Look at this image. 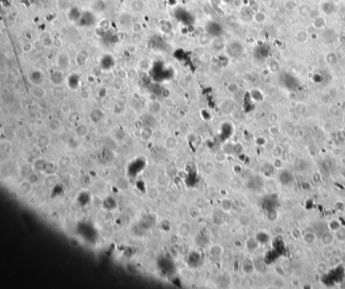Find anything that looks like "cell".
<instances>
[{
  "label": "cell",
  "mask_w": 345,
  "mask_h": 289,
  "mask_svg": "<svg viewBox=\"0 0 345 289\" xmlns=\"http://www.w3.org/2000/svg\"><path fill=\"white\" fill-rule=\"evenodd\" d=\"M104 114L103 112L100 109H94L92 110L89 115V118L91 122L93 123H97L100 122L101 119L103 118Z\"/></svg>",
  "instance_id": "1"
},
{
  "label": "cell",
  "mask_w": 345,
  "mask_h": 289,
  "mask_svg": "<svg viewBox=\"0 0 345 289\" xmlns=\"http://www.w3.org/2000/svg\"><path fill=\"white\" fill-rule=\"evenodd\" d=\"M145 4L143 0H134L131 3V10L136 13L141 12Z\"/></svg>",
  "instance_id": "2"
},
{
  "label": "cell",
  "mask_w": 345,
  "mask_h": 289,
  "mask_svg": "<svg viewBox=\"0 0 345 289\" xmlns=\"http://www.w3.org/2000/svg\"><path fill=\"white\" fill-rule=\"evenodd\" d=\"M177 140L174 136H169L165 141V146L167 150H172L177 147Z\"/></svg>",
  "instance_id": "3"
},
{
  "label": "cell",
  "mask_w": 345,
  "mask_h": 289,
  "mask_svg": "<svg viewBox=\"0 0 345 289\" xmlns=\"http://www.w3.org/2000/svg\"><path fill=\"white\" fill-rule=\"evenodd\" d=\"M48 128L51 131L57 132L62 128V122L58 119L54 118V119H52L49 121L48 123Z\"/></svg>",
  "instance_id": "4"
},
{
  "label": "cell",
  "mask_w": 345,
  "mask_h": 289,
  "mask_svg": "<svg viewBox=\"0 0 345 289\" xmlns=\"http://www.w3.org/2000/svg\"><path fill=\"white\" fill-rule=\"evenodd\" d=\"M31 93L35 97L39 99L43 98L46 95L45 90L40 86L33 87L31 89Z\"/></svg>",
  "instance_id": "5"
},
{
  "label": "cell",
  "mask_w": 345,
  "mask_h": 289,
  "mask_svg": "<svg viewBox=\"0 0 345 289\" xmlns=\"http://www.w3.org/2000/svg\"><path fill=\"white\" fill-rule=\"evenodd\" d=\"M198 43L200 44L201 46H206L207 45L210 43L211 41V37L210 35L206 34V33H202L201 34L199 37H198Z\"/></svg>",
  "instance_id": "6"
},
{
  "label": "cell",
  "mask_w": 345,
  "mask_h": 289,
  "mask_svg": "<svg viewBox=\"0 0 345 289\" xmlns=\"http://www.w3.org/2000/svg\"><path fill=\"white\" fill-rule=\"evenodd\" d=\"M161 105H160V104L158 103V102H157V101H154V102H151L150 104H149V107H148L149 111H150V113H153V114L158 113L161 111Z\"/></svg>",
  "instance_id": "7"
},
{
  "label": "cell",
  "mask_w": 345,
  "mask_h": 289,
  "mask_svg": "<svg viewBox=\"0 0 345 289\" xmlns=\"http://www.w3.org/2000/svg\"><path fill=\"white\" fill-rule=\"evenodd\" d=\"M266 20V16L264 12L258 11L256 12L254 16H253V20H254L256 23L261 24L264 23Z\"/></svg>",
  "instance_id": "8"
},
{
  "label": "cell",
  "mask_w": 345,
  "mask_h": 289,
  "mask_svg": "<svg viewBox=\"0 0 345 289\" xmlns=\"http://www.w3.org/2000/svg\"><path fill=\"white\" fill-rule=\"evenodd\" d=\"M76 134L78 135V136L84 137L85 136H86L87 135L88 132V128L86 125L80 124L78 127L76 128Z\"/></svg>",
  "instance_id": "9"
},
{
  "label": "cell",
  "mask_w": 345,
  "mask_h": 289,
  "mask_svg": "<svg viewBox=\"0 0 345 289\" xmlns=\"http://www.w3.org/2000/svg\"><path fill=\"white\" fill-rule=\"evenodd\" d=\"M322 243L325 245H328L332 243L333 236L328 233H325L322 235L321 238Z\"/></svg>",
  "instance_id": "10"
},
{
  "label": "cell",
  "mask_w": 345,
  "mask_h": 289,
  "mask_svg": "<svg viewBox=\"0 0 345 289\" xmlns=\"http://www.w3.org/2000/svg\"><path fill=\"white\" fill-rule=\"evenodd\" d=\"M303 240L307 244H312L316 240V236L312 233L308 232L303 236Z\"/></svg>",
  "instance_id": "11"
},
{
  "label": "cell",
  "mask_w": 345,
  "mask_h": 289,
  "mask_svg": "<svg viewBox=\"0 0 345 289\" xmlns=\"http://www.w3.org/2000/svg\"><path fill=\"white\" fill-rule=\"evenodd\" d=\"M142 41V35L139 32H134L131 36V42L134 45H137L141 43Z\"/></svg>",
  "instance_id": "12"
},
{
  "label": "cell",
  "mask_w": 345,
  "mask_h": 289,
  "mask_svg": "<svg viewBox=\"0 0 345 289\" xmlns=\"http://www.w3.org/2000/svg\"><path fill=\"white\" fill-rule=\"evenodd\" d=\"M38 142L41 146H45L49 143V137L45 134L41 135L38 137Z\"/></svg>",
  "instance_id": "13"
},
{
  "label": "cell",
  "mask_w": 345,
  "mask_h": 289,
  "mask_svg": "<svg viewBox=\"0 0 345 289\" xmlns=\"http://www.w3.org/2000/svg\"><path fill=\"white\" fill-rule=\"evenodd\" d=\"M336 237L338 240L344 241L345 240V229L344 228H340L336 231Z\"/></svg>",
  "instance_id": "14"
},
{
  "label": "cell",
  "mask_w": 345,
  "mask_h": 289,
  "mask_svg": "<svg viewBox=\"0 0 345 289\" xmlns=\"http://www.w3.org/2000/svg\"><path fill=\"white\" fill-rule=\"evenodd\" d=\"M90 93L88 91L86 90H82V91L80 92V97L82 99V100L83 101H86L88 100V99L90 98Z\"/></svg>",
  "instance_id": "15"
},
{
  "label": "cell",
  "mask_w": 345,
  "mask_h": 289,
  "mask_svg": "<svg viewBox=\"0 0 345 289\" xmlns=\"http://www.w3.org/2000/svg\"><path fill=\"white\" fill-rule=\"evenodd\" d=\"M33 46L32 45V43H24L23 47H22V49H23V51L24 52V53H29L32 51Z\"/></svg>",
  "instance_id": "16"
},
{
  "label": "cell",
  "mask_w": 345,
  "mask_h": 289,
  "mask_svg": "<svg viewBox=\"0 0 345 289\" xmlns=\"http://www.w3.org/2000/svg\"><path fill=\"white\" fill-rule=\"evenodd\" d=\"M227 89H228V91L231 93H235L236 92L238 91L239 87H238V86H237V84L233 83V84H231L228 85Z\"/></svg>",
  "instance_id": "17"
},
{
  "label": "cell",
  "mask_w": 345,
  "mask_h": 289,
  "mask_svg": "<svg viewBox=\"0 0 345 289\" xmlns=\"http://www.w3.org/2000/svg\"><path fill=\"white\" fill-rule=\"evenodd\" d=\"M330 227L331 229H332L333 230H338L340 228V224L338 221H334L330 222Z\"/></svg>",
  "instance_id": "18"
},
{
  "label": "cell",
  "mask_w": 345,
  "mask_h": 289,
  "mask_svg": "<svg viewBox=\"0 0 345 289\" xmlns=\"http://www.w3.org/2000/svg\"><path fill=\"white\" fill-rule=\"evenodd\" d=\"M61 110L62 112L64 114H70L71 113V108L68 105V104H63L62 107H61Z\"/></svg>",
  "instance_id": "19"
},
{
  "label": "cell",
  "mask_w": 345,
  "mask_h": 289,
  "mask_svg": "<svg viewBox=\"0 0 345 289\" xmlns=\"http://www.w3.org/2000/svg\"><path fill=\"white\" fill-rule=\"evenodd\" d=\"M79 119V114L78 113L76 112V113H71L70 114V117H69V119L70 121H71L72 123H74Z\"/></svg>",
  "instance_id": "20"
},
{
  "label": "cell",
  "mask_w": 345,
  "mask_h": 289,
  "mask_svg": "<svg viewBox=\"0 0 345 289\" xmlns=\"http://www.w3.org/2000/svg\"><path fill=\"white\" fill-rule=\"evenodd\" d=\"M127 50H128V52H129L130 53H136L137 51V48L136 47V45H134V44L132 43L131 45H129L127 47Z\"/></svg>",
  "instance_id": "21"
},
{
  "label": "cell",
  "mask_w": 345,
  "mask_h": 289,
  "mask_svg": "<svg viewBox=\"0 0 345 289\" xmlns=\"http://www.w3.org/2000/svg\"><path fill=\"white\" fill-rule=\"evenodd\" d=\"M277 153H278V156H280L281 155V148H280V147H278V146L275 147V148H274V150H273V152H272L273 156H275L276 158H278Z\"/></svg>",
  "instance_id": "22"
},
{
  "label": "cell",
  "mask_w": 345,
  "mask_h": 289,
  "mask_svg": "<svg viewBox=\"0 0 345 289\" xmlns=\"http://www.w3.org/2000/svg\"><path fill=\"white\" fill-rule=\"evenodd\" d=\"M53 45L57 47H59L62 45V41L59 39H56L55 41H53Z\"/></svg>",
  "instance_id": "23"
}]
</instances>
